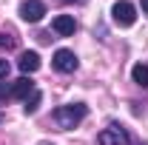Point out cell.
<instances>
[{
    "instance_id": "9",
    "label": "cell",
    "mask_w": 148,
    "mask_h": 145,
    "mask_svg": "<svg viewBox=\"0 0 148 145\" xmlns=\"http://www.w3.org/2000/svg\"><path fill=\"white\" fill-rule=\"evenodd\" d=\"M23 103H26V105H23V111H26V114H34V111L40 108V103H43V91L34 88L29 97H26V100H23Z\"/></svg>"
},
{
    "instance_id": "10",
    "label": "cell",
    "mask_w": 148,
    "mask_h": 145,
    "mask_svg": "<svg viewBox=\"0 0 148 145\" xmlns=\"http://www.w3.org/2000/svg\"><path fill=\"white\" fill-rule=\"evenodd\" d=\"M131 80H134L137 85H143V88H148V66H143V63H137V66L131 68Z\"/></svg>"
},
{
    "instance_id": "8",
    "label": "cell",
    "mask_w": 148,
    "mask_h": 145,
    "mask_svg": "<svg viewBox=\"0 0 148 145\" xmlns=\"http://www.w3.org/2000/svg\"><path fill=\"white\" fill-rule=\"evenodd\" d=\"M32 91H34L32 77H20V80H14V83H12V97H14V100H26Z\"/></svg>"
},
{
    "instance_id": "6",
    "label": "cell",
    "mask_w": 148,
    "mask_h": 145,
    "mask_svg": "<svg viewBox=\"0 0 148 145\" xmlns=\"http://www.w3.org/2000/svg\"><path fill=\"white\" fill-rule=\"evenodd\" d=\"M51 29H54V34H60V37H71L74 31H77V20H74L71 14H57V17L51 20Z\"/></svg>"
},
{
    "instance_id": "12",
    "label": "cell",
    "mask_w": 148,
    "mask_h": 145,
    "mask_svg": "<svg viewBox=\"0 0 148 145\" xmlns=\"http://www.w3.org/2000/svg\"><path fill=\"white\" fill-rule=\"evenodd\" d=\"M9 68H12V66H9V60H3V57H0V80H6V77H9Z\"/></svg>"
},
{
    "instance_id": "14",
    "label": "cell",
    "mask_w": 148,
    "mask_h": 145,
    "mask_svg": "<svg viewBox=\"0 0 148 145\" xmlns=\"http://www.w3.org/2000/svg\"><path fill=\"white\" fill-rule=\"evenodd\" d=\"M143 12H145V14H148V0H143Z\"/></svg>"
},
{
    "instance_id": "4",
    "label": "cell",
    "mask_w": 148,
    "mask_h": 145,
    "mask_svg": "<svg viewBox=\"0 0 148 145\" xmlns=\"http://www.w3.org/2000/svg\"><path fill=\"white\" fill-rule=\"evenodd\" d=\"M51 66H54L60 74H74V71H77V66H80V60H77V54L69 51V49H57Z\"/></svg>"
},
{
    "instance_id": "13",
    "label": "cell",
    "mask_w": 148,
    "mask_h": 145,
    "mask_svg": "<svg viewBox=\"0 0 148 145\" xmlns=\"http://www.w3.org/2000/svg\"><path fill=\"white\" fill-rule=\"evenodd\" d=\"M12 97V85H0V100H9Z\"/></svg>"
},
{
    "instance_id": "5",
    "label": "cell",
    "mask_w": 148,
    "mask_h": 145,
    "mask_svg": "<svg viewBox=\"0 0 148 145\" xmlns=\"http://www.w3.org/2000/svg\"><path fill=\"white\" fill-rule=\"evenodd\" d=\"M46 14V3L43 0H23L20 3V17L26 23H40Z\"/></svg>"
},
{
    "instance_id": "11",
    "label": "cell",
    "mask_w": 148,
    "mask_h": 145,
    "mask_svg": "<svg viewBox=\"0 0 148 145\" xmlns=\"http://www.w3.org/2000/svg\"><path fill=\"white\" fill-rule=\"evenodd\" d=\"M0 49H6V51L17 49V37L12 34V31H0Z\"/></svg>"
},
{
    "instance_id": "17",
    "label": "cell",
    "mask_w": 148,
    "mask_h": 145,
    "mask_svg": "<svg viewBox=\"0 0 148 145\" xmlns=\"http://www.w3.org/2000/svg\"><path fill=\"white\" fill-rule=\"evenodd\" d=\"M0 122H3V114H0Z\"/></svg>"
},
{
    "instance_id": "7",
    "label": "cell",
    "mask_w": 148,
    "mask_h": 145,
    "mask_svg": "<svg viewBox=\"0 0 148 145\" xmlns=\"http://www.w3.org/2000/svg\"><path fill=\"white\" fill-rule=\"evenodd\" d=\"M17 68L23 71V77H29V74H34L40 68V54L37 51H23L17 60Z\"/></svg>"
},
{
    "instance_id": "15",
    "label": "cell",
    "mask_w": 148,
    "mask_h": 145,
    "mask_svg": "<svg viewBox=\"0 0 148 145\" xmlns=\"http://www.w3.org/2000/svg\"><path fill=\"white\" fill-rule=\"evenodd\" d=\"M63 3H86V0H63Z\"/></svg>"
},
{
    "instance_id": "3",
    "label": "cell",
    "mask_w": 148,
    "mask_h": 145,
    "mask_svg": "<svg viewBox=\"0 0 148 145\" xmlns=\"http://www.w3.org/2000/svg\"><path fill=\"white\" fill-rule=\"evenodd\" d=\"M111 17H114L117 26L128 29V26L137 23V9H134V3H128V0H117V3L111 6Z\"/></svg>"
},
{
    "instance_id": "2",
    "label": "cell",
    "mask_w": 148,
    "mask_h": 145,
    "mask_svg": "<svg viewBox=\"0 0 148 145\" xmlns=\"http://www.w3.org/2000/svg\"><path fill=\"white\" fill-rule=\"evenodd\" d=\"M128 142H131V134L120 122H111L97 134V145H128Z\"/></svg>"
},
{
    "instance_id": "16",
    "label": "cell",
    "mask_w": 148,
    "mask_h": 145,
    "mask_svg": "<svg viewBox=\"0 0 148 145\" xmlns=\"http://www.w3.org/2000/svg\"><path fill=\"white\" fill-rule=\"evenodd\" d=\"M128 145H143V142H137V140H131V142H128Z\"/></svg>"
},
{
    "instance_id": "1",
    "label": "cell",
    "mask_w": 148,
    "mask_h": 145,
    "mask_svg": "<svg viewBox=\"0 0 148 145\" xmlns=\"http://www.w3.org/2000/svg\"><path fill=\"white\" fill-rule=\"evenodd\" d=\"M88 117V108L83 105V103H69V105H57L51 111V122H54L60 131H71L77 128L83 120Z\"/></svg>"
}]
</instances>
